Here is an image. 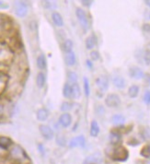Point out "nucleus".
Returning <instances> with one entry per match:
<instances>
[{
    "label": "nucleus",
    "mask_w": 150,
    "mask_h": 164,
    "mask_svg": "<svg viewBox=\"0 0 150 164\" xmlns=\"http://www.w3.org/2000/svg\"><path fill=\"white\" fill-rule=\"evenodd\" d=\"M9 157L14 161L21 164L29 161V157L25 150L18 145H13L9 149Z\"/></svg>",
    "instance_id": "obj_1"
},
{
    "label": "nucleus",
    "mask_w": 150,
    "mask_h": 164,
    "mask_svg": "<svg viewBox=\"0 0 150 164\" xmlns=\"http://www.w3.org/2000/svg\"><path fill=\"white\" fill-rule=\"evenodd\" d=\"M108 155L112 159L115 161L124 162L129 158V151L123 146H115L111 149V153Z\"/></svg>",
    "instance_id": "obj_2"
},
{
    "label": "nucleus",
    "mask_w": 150,
    "mask_h": 164,
    "mask_svg": "<svg viewBox=\"0 0 150 164\" xmlns=\"http://www.w3.org/2000/svg\"><path fill=\"white\" fill-rule=\"evenodd\" d=\"M76 16L77 18V20L79 21L82 29L85 31H87L90 28V22H89V18H88V16L86 14V12L82 8H77L76 9Z\"/></svg>",
    "instance_id": "obj_3"
},
{
    "label": "nucleus",
    "mask_w": 150,
    "mask_h": 164,
    "mask_svg": "<svg viewBox=\"0 0 150 164\" xmlns=\"http://www.w3.org/2000/svg\"><path fill=\"white\" fill-rule=\"evenodd\" d=\"M105 104L110 108H116L121 104V98L115 93H110L105 98Z\"/></svg>",
    "instance_id": "obj_4"
},
{
    "label": "nucleus",
    "mask_w": 150,
    "mask_h": 164,
    "mask_svg": "<svg viewBox=\"0 0 150 164\" xmlns=\"http://www.w3.org/2000/svg\"><path fill=\"white\" fill-rule=\"evenodd\" d=\"M14 11L18 17L23 18L28 13V6L23 1H17L14 4Z\"/></svg>",
    "instance_id": "obj_5"
},
{
    "label": "nucleus",
    "mask_w": 150,
    "mask_h": 164,
    "mask_svg": "<svg viewBox=\"0 0 150 164\" xmlns=\"http://www.w3.org/2000/svg\"><path fill=\"white\" fill-rule=\"evenodd\" d=\"M95 83L99 90H100L101 92H105L109 88V78L105 75L99 76L95 80Z\"/></svg>",
    "instance_id": "obj_6"
},
{
    "label": "nucleus",
    "mask_w": 150,
    "mask_h": 164,
    "mask_svg": "<svg viewBox=\"0 0 150 164\" xmlns=\"http://www.w3.org/2000/svg\"><path fill=\"white\" fill-rule=\"evenodd\" d=\"M85 145H86V139H85L84 136H82V135L73 137L68 143V147L71 149L83 148V147H85Z\"/></svg>",
    "instance_id": "obj_7"
},
{
    "label": "nucleus",
    "mask_w": 150,
    "mask_h": 164,
    "mask_svg": "<svg viewBox=\"0 0 150 164\" xmlns=\"http://www.w3.org/2000/svg\"><path fill=\"white\" fill-rule=\"evenodd\" d=\"M102 162V156L100 152H95L88 156L83 161V164H100Z\"/></svg>",
    "instance_id": "obj_8"
},
{
    "label": "nucleus",
    "mask_w": 150,
    "mask_h": 164,
    "mask_svg": "<svg viewBox=\"0 0 150 164\" xmlns=\"http://www.w3.org/2000/svg\"><path fill=\"white\" fill-rule=\"evenodd\" d=\"M39 130H40V133L41 134V136H44V138H45L47 140H51L54 136V133L49 126L41 125L39 126Z\"/></svg>",
    "instance_id": "obj_9"
},
{
    "label": "nucleus",
    "mask_w": 150,
    "mask_h": 164,
    "mask_svg": "<svg viewBox=\"0 0 150 164\" xmlns=\"http://www.w3.org/2000/svg\"><path fill=\"white\" fill-rule=\"evenodd\" d=\"M129 76L134 79L140 80L144 77V72L138 67H131L129 68Z\"/></svg>",
    "instance_id": "obj_10"
},
{
    "label": "nucleus",
    "mask_w": 150,
    "mask_h": 164,
    "mask_svg": "<svg viewBox=\"0 0 150 164\" xmlns=\"http://www.w3.org/2000/svg\"><path fill=\"white\" fill-rule=\"evenodd\" d=\"M13 145H14V143L11 138H9L8 136H0V149L8 150V149H10V148Z\"/></svg>",
    "instance_id": "obj_11"
},
{
    "label": "nucleus",
    "mask_w": 150,
    "mask_h": 164,
    "mask_svg": "<svg viewBox=\"0 0 150 164\" xmlns=\"http://www.w3.org/2000/svg\"><path fill=\"white\" fill-rule=\"evenodd\" d=\"M59 124L63 126V127H68L71 125L72 122V116L70 113H64L60 115L59 117Z\"/></svg>",
    "instance_id": "obj_12"
},
{
    "label": "nucleus",
    "mask_w": 150,
    "mask_h": 164,
    "mask_svg": "<svg viewBox=\"0 0 150 164\" xmlns=\"http://www.w3.org/2000/svg\"><path fill=\"white\" fill-rule=\"evenodd\" d=\"M110 143L113 146H119V144L122 142V135L119 131L112 130L110 133Z\"/></svg>",
    "instance_id": "obj_13"
},
{
    "label": "nucleus",
    "mask_w": 150,
    "mask_h": 164,
    "mask_svg": "<svg viewBox=\"0 0 150 164\" xmlns=\"http://www.w3.org/2000/svg\"><path fill=\"white\" fill-rule=\"evenodd\" d=\"M65 62L68 67H73V66L76 65L77 57H76V54H75V53L73 51L69 52V53H67L65 54Z\"/></svg>",
    "instance_id": "obj_14"
},
{
    "label": "nucleus",
    "mask_w": 150,
    "mask_h": 164,
    "mask_svg": "<svg viewBox=\"0 0 150 164\" xmlns=\"http://www.w3.org/2000/svg\"><path fill=\"white\" fill-rule=\"evenodd\" d=\"M112 83L113 85L118 89H123L126 86V81L125 79L121 76H115L112 77Z\"/></svg>",
    "instance_id": "obj_15"
},
{
    "label": "nucleus",
    "mask_w": 150,
    "mask_h": 164,
    "mask_svg": "<svg viewBox=\"0 0 150 164\" xmlns=\"http://www.w3.org/2000/svg\"><path fill=\"white\" fill-rule=\"evenodd\" d=\"M49 116V112L45 108H41L37 111L36 113V117L40 122H44L48 119Z\"/></svg>",
    "instance_id": "obj_16"
},
{
    "label": "nucleus",
    "mask_w": 150,
    "mask_h": 164,
    "mask_svg": "<svg viewBox=\"0 0 150 164\" xmlns=\"http://www.w3.org/2000/svg\"><path fill=\"white\" fill-rule=\"evenodd\" d=\"M36 64L39 69L41 70H44L46 68L47 66V60L46 57L44 54H41L38 57H37V61H36Z\"/></svg>",
    "instance_id": "obj_17"
},
{
    "label": "nucleus",
    "mask_w": 150,
    "mask_h": 164,
    "mask_svg": "<svg viewBox=\"0 0 150 164\" xmlns=\"http://www.w3.org/2000/svg\"><path fill=\"white\" fill-rule=\"evenodd\" d=\"M52 19H53V22L54 23V25L57 27H62L64 25V19L59 12L54 11L52 14Z\"/></svg>",
    "instance_id": "obj_18"
},
{
    "label": "nucleus",
    "mask_w": 150,
    "mask_h": 164,
    "mask_svg": "<svg viewBox=\"0 0 150 164\" xmlns=\"http://www.w3.org/2000/svg\"><path fill=\"white\" fill-rule=\"evenodd\" d=\"M97 44V38L95 37L94 34H91L86 39V47L88 50H92Z\"/></svg>",
    "instance_id": "obj_19"
},
{
    "label": "nucleus",
    "mask_w": 150,
    "mask_h": 164,
    "mask_svg": "<svg viewBox=\"0 0 150 164\" xmlns=\"http://www.w3.org/2000/svg\"><path fill=\"white\" fill-rule=\"evenodd\" d=\"M125 118L122 114H114L112 117V123L116 126H121L124 124Z\"/></svg>",
    "instance_id": "obj_20"
},
{
    "label": "nucleus",
    "mask_w": 150,
    "mask_h": 164,
    "mask_svg": "<svg viewBox=\"0 0 150 164\" xmlns=\"http://www.w3.org/2000/svg\"><path fill=\"white\" fill-rule=\"evenodd\" d=\"M90 136L92 137H97L99 134V126L98 124V122L93 120L91 122V124H90Z\"/></svg>",
    "instance_id": "obj_21"
},
{
    "label": "nucleus",
    "mask_w": 150,
    "mask_h": 164,
    "mask_svg": "<svg viewBox=\"0 0 150 164\" xmlns=\"http://www.w3.org/2000/svg\"><path fill=\"white\" fill-rule=\"evenodd\" d=\"M81 95V90L77 83H74L71 85V98L77 100Z\"/></svg>",
    "instance_id": "obj_22"
},
{
    "label": "nucleus",
    "mask_w": 150,
    "mask_h": 164,
    "mask_svg": "<svg viewBox=\"0 0 150 164\" xmlns=\"http://www.w3.org/2000/svg\"><path fill=\"white\" fill-rule=\"evenodd\" d=\"M45 82H46V77H45V74H44V73H42V72L38 73L37 77H36V84H37V86H38L40 89L44 88V85H45Z\"/></svg>",
    "instance_id": "obj_23"
},
{
    "label": "nucleus",
    "mask_w": 150,
    "mask_h": 164,
    "mask_svg": "<svg viewBox=\"0 0 150 164\" xmlns=\"http://www.w3.org/2000/svg\"><path fill=\"white\" fill-rule=\"evenodd\" d=\"M73 45H74V44L72 42V40L67 39L65 42H64V44H63V50H64V52H65L66 54L69 53V52H72Z\"/></svg>",
    "instance_id": "obj_24"
},
{
    "label": "nucleus",
    "mask_w": 150,
    "mask_h": 164,
    "mask_svg": "<svg viewBox=\"0 0 150 164\" xmlns=\"http://www.w3.org/2000/svg\"><path fill=\"white\" fill-rule=\"evenodd\" d=\"M139 87L137 85H132L129 90H128V95H129L131 98L135 99L138 96V93H139Z\"/></svg>",
    "instance_id": "obj_25"
},
{
    "label": "nucleus",
    "mask_w": 150,
    "mask_h": 164,
    "mask_svg": "<svg viewBox=\"0 0 150 164\" xmlns=\"http://www.w3.org/2000/svg\"><path fill=\"white\" fill-rule=\"evenodd\" d=\"M83 88H84L85 95L89 97L90 94V81H89L88 77H83Z\"/></svg>",
    "instance_id": "obj_26"
},
{
    "label": "nucleus",
    "mask_w": 150,
    "mask_h": 164,
    "mask_svg": "<svg viewBox=\"0 0 150 164\" xmlns=\"http://www.w3.org/2000/svg\"><path fill=\"white\" fill-rule=\"evenodd\" d=\"M140 155L146 159H150V144L144 146L140 151Z\"/></svg>",
    "instance_id": "obj_27"
},
{
    "label": "nucleus",
    "mask_w": 150,
    "mask_h": 164,
    "mask_svg": "<svg viewBox=\"0 0 150 164\" xmlns=\"http://www.w3.org/2000/svg\"><path fill=\"white\" fill-rule=\"evenodd\" d=\"M67 79H68V83L71 85L74 83H77V74L74 71H69L67 73Z\"/></svg>",
    "instance_id": "obj_28"
},
{
    "label": "nucleus",
    "mask_w": 150,
    "mask_h": 164,
    "mask_svg": "<svg viewBox=\"0 0 150 164\" xmlns=\"http://www.w3.org/2000/svg\"><path fill=\"white\" fill-rule=\"evenodd\" d=\"M63 95H64V97H66V98H71V84H69L68 82L64 85Z\"/></svg>",
    "instance_id": "obj_29"
},
{
    "label": "nucleus",
    "mask_w": 150,
    "mask_h": 164,
    "mask_svg": "<svg viewBox=\"0 0 150 164\" xmlns=\"http://www.w3.org/2000/svg\"><path fill=\"white\" fill-rule=\"evenodd\" d=\"M7 84V77L4 74H0V93L3 92Z\"/></svg>",
    "instance_id": "obj_30"
},
{
    "label": "nucleus",
    "mask_w": 150,
    "mask_h": 164,
    "mask_svg": "<svg viewBox=\"0 0 150 164\" xmlns=\"http://www.w3.org/2000/svg\"><path fill=\"white\" fill-rule=\"evenodd\" d=\"M71 107H72V105H71L70 102H68V101H64V102H62L60 109H61L62 112L67 113V112H68V111L71 109Z\"/></svg>",
    "instance_id": "obj_31"
},
{
    "label": "nucleus",
    "mask_w": 150,
    "mask_h": 164,
    "mask_svg": "<svg viewBox=\"0 0 150 164\" xmlns=\"http://www.w3.org/2000/svg\"><path fill=\"white\" fill-rule=\"evenodd\" d=\"M144 61H145V65H150V50L149 49H146L145 52H144Z\"/></svg>",
    "instance_id": "obj_32"
},
{
    "label": "nucleus",
    "mask_w": 150,
    "mask_h": 164,
    "mask_svg": "<svg viewBox=\"0 0 150 164\" xmlns=\"http://www.w3.org/2000/svg\"><path fill=\"white\" fill-rule=\"evenodd\" d=\"M144 101H145V103L149 105L150 104V90H146L144 94Z\"/></svg>",
    "instance_id": "obj_33"
},
{
    "label": "nucleus",
    "mask_w": 150,
    "mask_h": 164,
    "mask_svg": "<svg viewBox=\"0 0 150 164\" xmlns=\"http://www.w3.org/2000/svg\"><path fill=\"white\" fill-rule=\"evenodd\" d=\"M57 141V144L60 146H66V138L64 137L63 136H58L56 138Z\"/></svg>",
    "instance_id": "obj_34"
},
{
    "label": "nucleus",
    "mask_w": 150,
    "mask_h": 164,
    "mask_svg": "<svg viewBox=\"0 0 150 164\" xmlns=\"http://www.w3.org/2000/svg\"><path fill=\"white\" fill-rule=\"evenodd\" d=\"M99 58V53L98 51H92L90 53V59L92 61H97Z\"/></svg>",
    "instance_id": "obj_35"
},
{
    "label": "nucleus",
    "mask_w": 150,
    "mask_h": 164,
    "mask_svg": "<svg viewBox=\"0 0 150 164\" xmlns=\"http://www.w3.org/2000/svg\"><path fill=\"white\" fill-rule=\"evenodd\" d=\"M5 116V106L3 103L0 102V121H1Z\"/></svg>",
    "instance_id": "obj_36"
},
{
    "label": "nucleus",
    "mask_w": 150,
    "mask_h": 164,
    "mask_svg": "<svg viewBox=\"0 0 150 164\" xmlns=\"http://www.w3.org/2000/svg\"><path fill=\"white\" fill-rule=\"evenodd\" d=\"M81 3H82V5L83 6H86V7H90V6H91V4L93 3V1H85V0H82L81 1Z\"/></svg>",
    "instance_id": "obj_37"
},
{
    "label": "nucleus",
    "mask_w": 150,
    "mask_h": 164,
    "mask_svg": "<svg viewBox=\"0 0 150 164\" xmlns=\"http://www.w3.org/2000/svg\"><path fill=\"white\" fill-rule=\"evenodd\" d=\"M144 30H145V31H150V25H149V24H145V26H144Z\"/></svg>",
    "instance_id": "obj_38"
},
{
    "label": "nucleus",
    "mask_w": 150,
    "mask_h": 164,
    "mask_svg": "<svg viewBox=\"0 0 150 164\" xmlns=\"http://www.w3.org/2000/svg\"><path fill=\"white\" fill-rule=\"evenodd\" d=\"M3 24H4V22H3V18H0V29H1V28L3 27Z\"/></svg>",
    "instance_id": "obj_39"
},
{
    "label": "nucleus",
    "mask_w": 150,
    "mask_h": 164,
    "mask_svg": "<svg viewBox=\"0 0 150 164\" xmlns=\"http://www.w3.org/2000/svg\"><path fill=\"white\" fill-rule=\"evenodd\" d=\"M142 164H150V159H145L142 161Z\"/></svg>",
    "instance_id": "obj_40"
},
{
    "label": "nucleus",
    "mask_w": 150,
    "mask_h": 164,
    "mask_svg": "<svg viewBox=\"0 0 150 164\" xmlns=\"http://www.w3.org/2000/svg\"><path fill=\"white\" fill-rule=\"evenodd\" d=\"M145 5H146V6H148V7L150 8V0H145Z\"/></svg>",
    "instance_id": "obj_41"
},
{
    "label": "nucleus",
    "mask_w": 150,
    "mask_h": 164,
    "mask_svg": "<svg viewBox=\"0 0 150 164\" xmlns=\"http://www.w3.org/2000/svg\"><path fill=\"white\" fill-rule=\"evenodd\" d=\"M87 65H88L90 67H92V64H91V62H90V60H88V61H87Z\"/></svg>",
    "instance_id": "obj_42"
}]
</instances>
